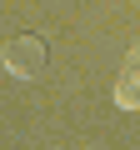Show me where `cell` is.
I'll list each match as a JSON object with an SVG mask.
<instances>
[{"label": "cell", "instance_id": "1", "mask_svg": "<svg viewBox=\"0 0 140 150\" xmlns=\"http://www.w3.org/2000/svg\"><path fill=\"white\" fill-rule=\"evenodd\" d=\"M45 60H50V45H45V35H15L10 45H5V70L10 75H25V80H35V75H45Z\"/></svg>", "mask_w": 140, "mask_h": 150}, {"label": "cell", "instance_id": "2", "mask_svg": "<svg viewBox=\"0 0 140 150\" xmlns=\"http://www.w3.org/2000/svg\"><path fill=\"white\" fill-rule=\"evenodd\" d=\"M115 105H120V110H140V55L120 70V80H115Z\"/></svg>", "mask_w": 140, "mask_h": 150}]
</instances>
